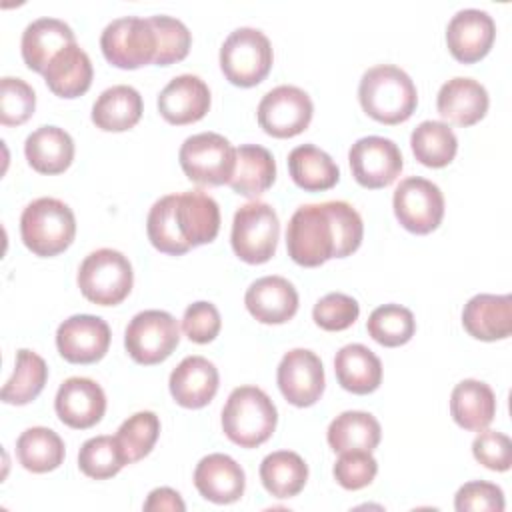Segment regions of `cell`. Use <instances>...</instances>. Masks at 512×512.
I'll use <instances>...</instances> for the list:
<instances>
[{"label":"cell","mask_w":512,"mask_h":512,"mask_svg":"<svg viewBox=\"0 0 512 512\" xmlns=\"http://www.w3.org/2000/svg\"><path fill=\"white\" fill-rule=\"evenodd\" d=\"M364 224L360 214L344 200L300 206L286 228L288 256L316 268L330 258H346L362 244Z\"/></svg>","instance_id":"cell-1"},{"label":"cell","mask_w":512,"mask_h":512,"mask_svg":"<svg viewBox=\"0 0 512 512\" xmlns=\"http://www.w3.org/2000/svg\"><path fill=\"white\" fill-rule=\"evenodd\" d=\"M362 110L376 122L394 126L406 122L418 104V92L412 78L394 64L368 68L358 86Z\"/></svg>","instance_id":"cell-2"},{"label":"cell","mask_w":512,"mask_h":512,"mask_svg":"<svg viewBox=\"0 0 512 512\" xmlns=\"http://www.w3.org/2000/svg\"><path fill=\"white\" fill-rule=\"evenodd\" d=\"M278 410L258 386H238L222 408V430L240 448L264 444L276 430Z\"/></svg>","instance_id":"cell-3"},{"label":"cell","mask_w":512,"mask_h":512,"mask_svg":"<svg viewBox=\"0 0 512 512\" xmlns=\"http://www.w3.org/2000/svg\"><path fill=\"white\" fill-rule=\"evenodd\" d=\"M24 246L42 258L64 252L76 236V218L68 204L58 198H36L20 216Z\"/></svg>","instance_id":"cell-4"},{"label":"cell","mask_w":512,"mask_h":512,"mask_svg":"<svg viewBox=\"0 0 512 512\" xmlns=\"http://www.w3.org/2000/svg\"><path fill=\"white\" fill-rule=\"evenodd\" d=\"M134 272L130 260L112 248L90 252L78 268V288L86 300L98 306H116L132 290Z\"/></svg>","instance_id":"cell-5"},{"label":"cell","mask_w":512,"mask_h":512,"mask_svg":"<svg viewBox=\"0 0 512 512\" xmlns=\"http://www.w3.org/2000/svg\"><path fill=\"white\" fill-rule=\"evenodd\" d=\"M272 62V44L266 34L256 28H236L220 48L222 74L230 84L240 88L260 84L268 76Z\"/></svg>","instance_id":"cell-6"},{"label":"cell","mask_w":512,"mask_h":512,"mask_svg":"<svg viewBox=\"0 0 512 512\" xmlns=\"http://www.w3.org/2000/svg\"><path fill=\"white\" fill-rule=\"evenodd\" d=\"M178 160L188 180L202 186H222L234 174L236 148L222 134L200 132L182 142Z\"/></svg>","instance_id":"cell-7"},{"label":"cell","mask_w":512,"mask_h":512,"mask_svg":"<svg viewBox=\"0 0 512 512\" xmlns=\"http://www.w3.org/2000/svg\"><path fill=\"white\" fill-rule=\"evenodd\" d=\"M280 222L274 208L266 202H248L240 206L232 220V250L246 264L268 262L278 246Z\"/></svg>","instance_id":"cell-8"},{"label":"cell","mask_w":512,"mask_h":512,"mask_svg":"<svg viewBox=\"0 0 512 512\" xmlns=\"http://www.w3.org/2000/svg\"><path fill=\"white\" fill-rule=\"evenodd\" d=\"M100 48L112 66L122 70H136L150 62L154 64L156 32L148 18H116L102 30Z\"/></svg>","instance_id":"cell-9"},{"label":"cell","mask_w":512,"mask_h":512,"mask_svg":"<svg viewBox=\"0 0 512 512\" xmlns=\"http://www.w3.org/2000/svg\"><path fill=\"white\" fill-rule=\"evenodd\" d=\"M180 342V328L172 314L164 310L138 312L126 326L124 346L138 364L152 366L164 362Z\"/></svg>","instance_id":"cell-10"},{"label":"cell","mask_w":512,"mask_h":512,"mask_svg":"<svg viewBox=\"0 0 512 512\" xmlns=\"http://www.w3.org/2000/svg\"><path fill=\"white\" fill-rule=\"evenodd\" d=\"M314 106L310 96L290 84L266 92L258 104L256 116L260 128L274 138H292L310 126Z\"/></svg>","instance_id":"cell-11"},{"label":"cell","mask_w":512,"mask_h":512,"mask_svg":"<svg viewBox=\"0 0 512 512\" xmlns=\"http://www.w3.org/2000/svg\"><path fill=\"white\" fill-rule=\"evenodd\" d=\"M392 208L402 228L412 234H430L444 218V196L434 182L410 176L396 186Z\"/></svg>","instance_id":"cell-12"},{"label":"cell","mask_w":512,"mask_h":512,"mask_svg":"<svg viewBox=\"0 0 512 512\" xmlns=\"http://www.w3.org/2000/svg\"><path fill=\"white\" fill-rule=\"evenodd\" d=\"M354 180L370 190L390 186L402 172L404 160L400 148L384 136H364L348 152Z\"/></svg>","instance_id":"cell-13"},{"label":"cell","mask_w":512,"mask_h":512,"mask_svg":"<svg viewBox=\"0 0 512 512\" xmlns=\"http://www.w3.org/2000/svg\"><path fill=\"white\" fill-rule=\"evenodd\" d=\"M276 382L286 402L306 408L316 404L324 392V366L312 350L294 348L282 356Z\"/></svg>","instance_id":"cell-14"},{"label":"cell","mask_w":512,"mask_h":512,"mask_svg":"<svg viewBox=\"0 0 512 512\" xmlns=\"http://www.w3.org/2000/svg\"><path fill=\"white\" fill-rule=\"evenodd\" d=\"M110 326L100 316L74 314L56 330V348L70 364H94L110 346Z\"/></svg>","instance_id":"cell-15"},{"label":"cell","mask_w":512,"mask_h":512,"mask_svg":"<svg viewBox=\"0 0 512 512\" xmlns=\"http://www.w3.org/2000/svg\"><path fill=\"white\" fill-rule=\"evenodd\" d=\"M496 38V24L484 10L466 8L452 16L446 28V44L450 54L462 64L482 60Z\"/></svg>","instance_id":"cell-16"},{"label":"cell","mask_w":512,"mask_h":512,"mask_svg":"<svg viewBox=\"0 0 512 512\" xmlns=\"http://www.w3.org/2000/svg\"><path fill=\"white\" fill-rule=\"evenodd\" d=\"M54 408L60 422L76 430H86L102 420L106 412V394L94 380L72 376L60 384Z\"/></svg>","instance_id":"cell-17"},{"label":"cell","mask_w":512,"mask_h":512,"mask_svg":"<svg viewBox=\"0 0 512 512\" xmlns=\"http://www.w3.org/2000/svg\"><path fill=\"white\" fill-rule=\"evenodd\" d=\"M210 108V90L206 82L194 74L172 78L158 94V112L168 124L184 126L198 122Z\"/></svg>","instance_id":"cell-18"},{"label":"cell","mask_w":512,"mask_h":512,"mask_svg":"<svg viewBox=\"0 0 512 512\" xmlns=\"http://www.w3.org/2000/svg\"><path fill=\"white\" fill-rule=\"evenodd\" d=\"M176 228L188 248L212 242L220 230V208L212 196L202 190L176 194Z\"/></svg>","instance_id":"cell-19"},{"label":"cell","mask_w":512,"mask_h":512,"mask_svg":"<svg viewBox=\"0 0 512 512\" xmlns=\"http://www.w3.org/2000/svg\"><path fill=\"white\" fill-rule=\"evenodd\" d=\"M194 486L202 498L214 504H232L244 494L246 476L234 458L214 452L196 464Z\"/></svg>","instance_id":"cell-20"},{"label":"cell","mask_w":512,"mask_h":512,"mask_svg":"<svg viewBox=\"0 0 512 512\" xmlns=\"http://www.w3.org/2000/svg\"><path fill=\"white\" fill-rule=\"evenodd\" d=\"M464 330L484 342L504 340L512 334V296L510 294H476L462 310Z\"/></svg>","instance_id":"cell-21"},{"label":"cell","mask_w":512,"mask_h":512,"mask_svg":"<svg viewBox=\"0 0 512 512\" xmlns=\"http://www.w3.org/2000/svg\"><path fill=\"white\" fill-rule=\"evenodd\" d=\"M218 370L204 356H186L170 374L168 386L182 408H204L218 392Z\"/></svg>","instance_id":"cell-22"},{"label":"cell","mask_w":512,"mask_h":512,"mask_svg":"<svg viewBox=\"0 0 512 512\" xmlns=\"http://www.w3.org/2000/svg\"><path fill=\"white\" fill-rule=\"evenodd\" d=\"M248 312L262 324H284L298 310V292L282 276H264L250 284L244 294Z\"/></svg>","instance_id":"cell-23"},{"label":"cell","mask_w":512,"mask_h":512,"mask_svg":"<svg viewBox=\"0 0 512 512\" xmlns=\"http://www.w3.org/2000/svg\"><path fill=\"white\" fill-rule=\"evenodd\" d=\"M488 104L486 88L480 82L462 76L444 82L436 98L438 114L462 128L480 122L488 112Z\"/></svg>","instance_id":"cell-24"},{"label":"cell","mask_w":512,"mask_h":512,"mask_svg":"<svg viewBox=\"0 0 512 512\" xmlns=\"http://www.w3.org/2000/svg\"><path fill=\"white\" fill-rule=\"evenodd\" d=\"M70 44H76V36L64 20L38 18L22 32V60L30 70L44 74L50 60Z\"/></svg>","instance_id":"cell-25"},{"label":"cell","mask_w":512,"mask_h":512,"mask_svg":"<svg viewBox=\"0 0 512 512\" xmlns=\"http://www.w3.org/2000/svg\"><path fill=\"white\" fill-rule=\"evenodd\" d=\"M42 76L52 94L60 98H78L88 92L94 70L88 54L78 44H70L50 60Z\"/></svg>","instance_id":"cell-26"},{"label":"cell","mask_w":512,"mask_h":512,"mask_svg":"<svg viewBox=\"0 0 512 512\" xmlns=\"http://www.w3.org/2000/svg\"><path fill=\"white\" fill-rule=\"evenodd\" d=\"M28 164L40 174H62L74 160V140L58 126H40L24 142Z\"/></svg>","instance_id":"cell-27"},{"label":"cell","mask_w":512,"mask_h":512,"mask_svg":"<svg viewBox=\"0 0 512 512\" xmlns=\"http://www.w3.org/2000/svg\"><path fill=\"white\" fill-rule=\"evenodd\" d=\"M334 372L338 384L352 394H370L382 382V362L364 344H346L336 352Z\"/></svg>","instance_id":"cell-28"},{"label":"cell","mask_w":512,"mask_h":512,"mask_svg":"<svg viewBox=\"0 0 512 512\" xmlns=\"http://www.w3.org/2000/svg\"><path fill=\"white\" fill-rule=\"evenodd\" d=\"M450 414L454 422L470 432H480L496 416V396L492 388L480 380H462L450 394Z\"/></svg>","instance_id":"cell-29"},{"label":"cell","mask_w":512,"mask_h":512,"mask_svg":"<svg viewBox=\"0 0 512 512\" xmlns=\"http://www.w3.org/2000/svg\"><path fill=\"white\" fill-rule=\"evenodd\" d=\"M142 96L136 88L118 84L106 88L92 106V122L104 132H124L138 124L142 116Z\"/></svg>","instance_id":"cell-30"},{"label":"cell","mask_w":512,"mask_h":512,"mask_svg":"<svg viewBox=\"0 0 512 512\" xmlns=\"http://www.w3.org/2000/svg\"><path fill=\"white\" fill-rule=\"evenodd\" d=\"M276 180V162L270 150L258 144H242L236 148V166L228 186L246 198L264 194Z\"/></svg>","instance_id":"cell-31"},{"label":"cell","mask_w":512,"mask_h":512,"mask_svg":"<svg viewBox=\"0 0 512 512\" xmlns=\"http://www.w3.org/2000/svg\"><path fill=\"white\" fill-rule=\"evenodd\" d=\"M288 170L294 184L306 192L330 190L340 180L336 162L314 144L296 146L288 154Z\"/></svg>","instance_id":"cell-32"},{"label":"cell","mask_w":512,"mask_h":512,"mask_svg":"<svg viewBox=\"0 0 512 512\" xmlns=\"http://www.w3.org/2000/svg\"><path fill=\"white\" fill-rule=\"evenodd\" d=\"M382 438L380 422L360 410H346L336 416L326 432V440L334 452L368 450L372 452Z\"/></svg>","instance_id":"cell-33"},{"label":"cell","mask_w":512,"mask_h":512,"mask_svg":"<svg viewBox=\"0 0 512 512\" xmlns=\"http://www.w3.org/2000/svg\"><path fill=\"white\" fill-rule=\"evenodd\" d=\"M64 454H66V448L62 438L46 426L26 428L16 440L18 462L28 472H34V474L56 470L64 462Z\"/></svg>","instance_id":"cell-34"},{"label":"cell","mask_w":512,"mask_h":512,"mask_svg":"<svg viewBox=\"0 0 512 512\" xmlns=\"http://www.w3.org/2000/svg\"><path fill=\"white\" fill-rule=\"evenodd\" d=\"M260 480L276 498H292L302 492L308 480V466L292 450H276L260 464Z\"/></svg>","instance_id":"cell-35"},{"label":"cell","mask_w":512,"mask_h":512,"mask_svg":"<svg viewBox=\"0 0 512 512\" xmlns=\"http://www.w3.org/2000/svg\"><path fill=\"white\" fill-rule=\"evenodd\" d=\"M48 380V366L42 356L32 350H18L12 376L2 386L0 398L6 404L24 406L38 398Z\"/></svg>","instance_id":"cell-36"},{"label":"cell","mask_w":512,"mask_h":512,"mask_svg":"<svg viewBox=\"0 0 512 512\" xmlns=\"http://www.w3.org/2000/svg\"><path fill=\"white\" fill-rule=\"evenodd\" d=\"M410 146L416 160L428 168L448 166L458 152L456 134L446 122L438 120L420 122L410 136Z\"/></svg>","instance_id":"cell-37"},{"label":"cell","mask_w":512,"mask_h":512,"mask_svg":"<svg viewBox=\"0 0 512 512\" xmlns=\"http://www.w3.org/2000/svg\"><path fill=\"white\" fill-rule=\"evenodd\" d=\"M366 330L374 342L386 348H396L406 342L416 332L414 314L400 304H384L372 310L366 322Z\"/></svg>","instance_id":"cell-38"},{"label":"cell","mask_w":512,"mask_h":512,"mask_svg":"<svg viewBox=\"0 0 512 512\" xmlns=\"http://www.w3.org/2000/svg\"><path fill=\"white\" fill-rule=\"evenodd\" d=\"M126 458L116 436H94L88 438L78 452V468L82 474L94 480H106L116 476L124 466Z\"/></svg>","instance_id":"cell-39"},{"label":"cell","mask_w":512,"mask_h":512,"mask_svg":"<svg viewBox=\"0 0 512 512\" xmlns=\"http://www.w3.org/2000/svg\"><path fill=\"white\" fill-rule=\"evenodd\" d=\"M160 436V420L154 412L142 410L126 418L118 432L116 440L122 448V454L128 464H134L148 456Z\"/></svg>","instance_id":"cell-40"},{"label":"cell","mask_w":512,"mask_h":512,"mask_svg":"<svg viewBox=\"0 0 512 512\" xmlns=\"http://www.w3.org/2000/svg\"><path fill=\"white\" fill-rule=\"evenodd\" d=\"M174 206H176V194H168L156 200L146 218V232H148V240L156 250L170 256H180V254H186L190 248L184 244V240L178 234Z\"/></svg>","instance_id":"cell-41"},{"label":"cell","mask_w":512,"mask_h":512,"mask_svg":"<svg viewBox=\"0 0 512 512\" xmlns=\"http://www.w3.org/2000/svg\"><path fill=\"white\" fill-rule=\"evenodd\" d=\"M156 32V66H170L188 56L192 34L186 24L172 16H150L148 18Z\"/></svg>","instance_id":"cell-42"},{"label":"cell","mask_w":512,"mask_h":512,"mask_svg":"<svg viewBox=\"0 0 512 512\" xmlns=\"http://www.w3.org/2000/svg\"><path fill=\"white\" fill-rule=\"evenodd\" d=\"M36 108V94L22 78L4 76L0 80V122L4 126L24 124Z\"/></svg>","instance_id":"cell-43"},{"label":"cell","mask_w":512,"mask_h":512,"mask_svg":"<svg viewBox=\"0 0 512 512\" xmlns=\"http://www.w3.org/2000/svg\"><path fill=\"white\" fill-rule=\"evenodd\" d=\"M360 314L358 302L342 292H330L322 296L312 310V318L316 326L328 332H340L350 328Z\"/></svg>","instance_id":"cell-44"},{"label":"cell","mask_w":512,"mask_h":512,"mask_svg":"<svg viewBox=\"0 0 512 512\" xmlns=\"http://www.w3.org/2000/svg\"><path fill=\"white\" fill-rule=\"evenodd\" d=\"M334 478L346 490H360L368 486L378 472V462L368 450H346L334 464Z\"/></svg>","instance_id":"cell-45"},{"label":"cell","mask_w":512,"mask_h":512,"mask_svg":"<svg viewBox=\"0 0 512 512\" xmlns=\"http://www.w3.org/2000/svg\"><path fill=\"white\" fill-rule=\"evenodd\" d=\"M458 512H502L504 492L500 486L484 480H472L458 488L454 496Z\"/></svg>","instance_id":"cell-46"},{"label":"cell","mask_w":512,"mask_h":512,"mask_svg":"<svg viewBox=\"0 0 512 512\" xmlns=\"http://www.w3.org/2000/svg\"><path fill=\"white\" fill-rule=\"evenodd\" d=\"M474 458L494 472H506L512 464V442L496 430H480L472 442Z\"/></svg>","instance_id":"cell-47"},{"label":"cell","mask_w":512,"mask_h":512,"mask_svg":"<svg viewBox=\"0 0 512 512\" xmlns=\"http://www.w3.org/2000/svg\"><path fill=\"white\" fill-rule=\"evenodd\" d=\"M222 320L220 312L212 302H194L184 310L182 316V330L188 336V340L196 344H208L212 342L220 332Z\"/></svg>","instance_id":"cell-48"},{"label":"cell","mask_w":512,"mask_h":512,"mask_svg":"<svg viewBox=\"0 0 512 512\" xmlns=\"http://www.w3.org/2000/svg\"><path fill=\"white\" fill-rule=\"evenodd\" d=\"M184 508H186V506H184L180 494H178L176 490H172V488H166V486L154 488V490L148 494L146 502H144V510H148V512H152V510L184 512Z\"/></svg>","instance_id":"cell-49"}]
</instances>
